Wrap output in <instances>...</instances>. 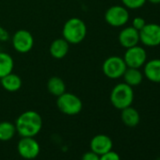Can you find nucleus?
<instances>
[{"mask_svg":"<svg viewBox=\"0 0 160 160\" xmlns=\"http://www.w3.org/2000/svg\"><path fill=\"white\" fill-rule=\"evenodd\" d=\"M16 132L21 137H32L40 133L42 127V119L41 115L34 110L23 112L15 122Z\"/></svg>","mask_w":160,"mask_h":160,"instance_id":"1","label":"nucleus"},{"mask_svg":"<svg viewBox=\"0 0 160 160\" xmlns=\"http://www.w3.org/2000/svg\"><path fill=\"white\" fill-rule=\"evenodd\" d=\"M87 35V26L83 20L77 17L70 18L63 26L62 38L70 44H77L84 41Z\"/></svg>","mask_w":160,"mask_h":160,"instance_id":"2","label":"nucleus"},{"mask_svg":"<svg viewBox=\"0 0 160 160\" xmlns=\"http://www.w3.org/2000/svg\"><path fill=\"white\" fill-rule=\"evenodd\" d=\"M134 91L133 88L126 83L117 84L110 92V103L117 109H123L132 106L134 101Z\"/></svg>","mask_w":160,"mask_h":160,"instance_id":"3","label":"nucleus"},{"mask_svg":"<svg viewBox=\"0 0 160 160\" xmlns=\"http://www.w3.org/2000/svg\"><path fill=\"white\" fill-rule=\"evenodd\" d=\"M57 107L65 115L73 116L82 110L83 103L78 96L71 92H64L57 99Z\"/></svg>","mask_w":160,"mask_h":160,"instance_id":"4","label":"nucleus"},{"mask_svg":"<svg viewBox=\"0 0 160 160\" xmlns=\"http://www.w3.org/2000/svg\"><path fill=\"white\" fill-rule=\"evenodd\" d=\"M127 66L122 58L111 56L108 58L102 65L104 74L110 79H119L122 77Z\"/></svg>","mask_w":160,"mask_h":160,"instance_id":"5","label":"nucleus"},{"mask_svg":"<svg viewBox=\"0 0 160 160\" xmlns=\"http://www.w3.org/2000/svg\"><path fill=\"white\" fill-rule=\"evenodd\" d=\"M129 12L124 6L115 5L108 8L105 13L106 22L113 28H122L129 21Z\"/></svg>","mask_w":160,"mask_h":160,"instance_id":"6","label":"nucleus"},{"mask_svg":"<svg viewBox=\"0 0 160 160\" xmlns=\"http://www.w3.org/2000/svg\"><path fill=\"white\" fill-rule=\"evenodd\" d=\"M122 58L128 68L140 69L147 61V52L142 46L138 44L127 48Z\"/></svg>","mask_w":160,"mask_h":160,"instance_id":"7","label":"nucleus"},{"mask_svg":"<svg viewBox=\"0 0 160 160\" xmlns=\"http://www.w3.org/2000/svg\"><path fill=\"white\" fill-rule=\"evenodd\" d=\"M139 42L148 47L160 45V25L155 23L146 24L139 31Z\"/></svg>","mask_w":160,"mask_h":160,"instance_id":"8","label":"nucleus"},{"mask_svg":"<svg viewBox=\"0 0 160 160\" xmlns=\"http://www.w3.org/2000/svg\"><path fill=\"white\" fill-rule=\"evenodd\" d=\"M17 149L21 157L28 160L36 158L40 153V145L32 137H22L18 142Z\"/></svg>","mask_w":160,"mask_h":160,"instance_id":"9","label":"nucleus"},{"mask_svg":"<svg viewBox=\"0 0 160 160\" xmlns=\"http://www.w3.org/2000/svg\"><path fill=\"white\" fill-rule=\"evenodd\" d=\"M33 44V36L26 29L17 30L12 37V46L18 53L25 54L29 52L32 49Z\"/></svg>","mask_w":160,"mask_h":160,"instance_id":"10","label":"nucleus"},{"mask_svg":"<svg viewBox=\"0 0 160 160\" xmlns=\"http://www.w3.org/2000/svg\"><path fill=\"white\" fill-rule=\"evenodd\" d=\"M90 146H91V151L97 153L98 155H102L112 150L113 141L108 136L104 134H99L92 138Z\"/></svg>","mask_w":160,"mask_h":160,"instance_id":"11","label":"nucleus"},{"mask_svg":"<svg viewBox=\"0 0 160 160\" xmlns=\"http://www.w3.org/2000/svg\"><path fill=\"white\" fill-rule=\"evenodd\" d=\"M118 40L120 44L125 49L138 45L139 42V31L135 29L132 26L126 27L119 33Z\"/></svg>","mask_w":160,"mask_h":160,"instance_id":"12","label":"nucleus"},{"mask_svg":"<svg viewBox=\"0 0 160 160\" xmlns=\"http://www.w3.org/2000/svg\"><path fill=\"white\" fill-rule=\"evenodd\" d=\"M143 75L152 83H160V58L147 60L144 64Z\"/></svg>","mask_w":160,"mask_h":160,"instance_id":"13","label":"nucleus"},{"mask_svg":"<svg viewBox=\"0 0 160 160\" xmlns=\"http://www.w3.org/2000/svg\"><path fill=\"white\" fill-rule=\"evenodd\" d=\"M70 49V43L63 38H58L54 40L49 47L50 55L57 59H61L67 56Z\"/></svg>","mask_w":160,"mask_h":160,"instance_id":"14","label":"nucleus"},{"mask_svg":"<svg viewBox=\"0 0 160 160\" xmlns=\"http://www.w3.org/2000/svg\"><path fill=\"white\" fill-rule=\"evenodd\" d=\"M121 119L127 127H136L140 122V115L136 108L130 106L122 109Z\"/></svg>","mask_w":160,"mask_h":160,"instance_id":"15","label":"nucleus"},{"mask_svg":"<svg viewBox=\"0 0 160 160\" xmlns=\"http://www.w3.org/2000/svg\"><path fill=\"white\" fill-rule=\"evenodd\" d=\"M1 80V85L4 90L10 92H15L19 91L22 87V79L18 74L15 73H9L4 77L0 78Z\"/></svg>","mask_w":160,"mask_h":160,"instance_id":"16","label":"nucleus"},{"mask_svg":"<svg viewBox=\"0 0 160 160\" xmlns=\"http://www.w3.org/2000/svg\"><path fill=\"white\" fill-rule=\"evenodd\" d=\"M122 77L124 80V83L134 88L142 83L144 75H143V72L139 69L127 67Z\"/></svg>","mask_w":160,"mask_h":160,"instance_id":"17","label":"nucleus"},{"mask_svg":"<svg viewBox=\"0 0 160 160\" xmlns=\"http://www.w3.org/2000/svg\"><path fill=\"white\" fill-rule=\"evenodd\" d=\"M46 87H47L48 92L52 95L57 96V97H58L59 95H61L62 93L66 92V85L63 80L58 76L50 77L46 84Z\"/></svg>","mask_w":160,"mask_h":160,"instance_id":"18","label":"nucleus"},{"mask_svg":"<svg viewBox=\"0 0 160 160\" xmlns=\"http://www.w3.org/2000/svg\"><path fill=\"white\" fill-rule=\"evenodd\" d=\"M14 67L13 58L5 52H0V78L12 72Z\"/></svg>","mask_w":160,"mask_h":160,"instance_id":"19","label":"nucleus"},{"mask_svg":"<svg viewBox=\"0 0 160 160\" xmlns=\"http://www.w3.org/2000/svg\"><path fill=\"white\" fill-rule=\"evenodd\" d=\"M16 133L15 124L4 121L0 122V140L9 141L11 140Z\"/></svg>","mask_w":160,"mask_h":160,"instance_id":"20","label":"nucleus"},{"mask_svg":"<svg viewBox=\"0 0 160 160\" xmlns=\"http://www.w3.org/2000/svg\"><path fill=\"white\" fill-rule=\"evenodd\" d=\"M146 0H122V5L129 10H138L144 6Z\"/></svg>","mask_w":160,"mask_h":160,"instance_id":"21","label":"nucleus"},{"mask_svg":"<svg viewBox=\"0 0 160 160\" xmlns=\"http://www.w3.org/2000/svg\"><path fill=\"white\" fill-rule=\"evenodd\" d=\"M146 21L142 17H135L132 21V27L137 29L138 31H140L146 25Z\"/></svg>","mask_w":160,"mask_h":160,"instance_id":"22","label":"nucleus"},{"mask_svg":"<svg viewBox=\"0 0 160 160\" xmlns=\"http://www.w3.org/2000/svg\"><path fill=\"white\" fill-rule=\"evenodd\" d=\"M100 160H121V157L118 152L111 150V151L100 155Z\"/></svg>","mask_w":160,"mask_h":160,"instance_id":"23","label":"nucleus"},{"mask_svg":"<svg viewBox=\"0 0 160 160\" xmlns=\"http://www.w3.org/2000/svg\"><path fill=\"white\" fill-rule=\"evenodd\" d=\"M81 160H100V155L93 152L92 151H90L82 155Z\"/></svg>","mask_w":160,"mask_h":160,"instance_id":"24","label":"nucleus"},{"mask_svg":"<svg viewBox=\"0 0 160 160\" xmlns=\"http://www.w3.org/2000/svg\"><path fill=\"white\" fill-rule=\"evenodd\" d=\"M147 2L151 3V4H153V5H158L160 4V0H146Z\"/></svg>","mask_w":160,"mask_h":160,"instance_id":"25","label":"nucleus"}]
</instances>
